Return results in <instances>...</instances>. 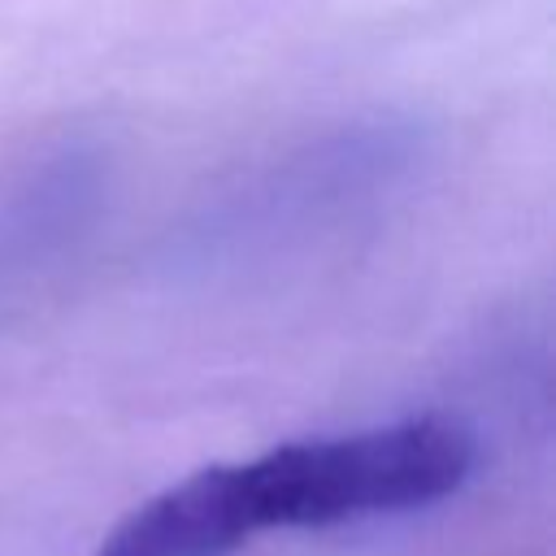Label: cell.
<instances>
[{"mask_svg":"<svg viewBox=\"0 0 556 556\" xmlns=\"http://www.w3.org/2000/svg\"><path fill=\"white\" fill-rule=\"evenodd\" d=\"M473 469V434L452 417H404L391 426L282 443L256 460L226 465L239 521L261 530L339 526L434 504Z\"/></svg>","mask_w":556,"mask_h":556,"instance_id":"cell-1","label":"cell"},{"mask_svg":"<svg viewBox=\"0 0 556 556\" xmlns=\"http://www.w3.org/2000/svg\"><path fill=\"white\" fill-rule=\"evenodd\" d=\"M104 182L109 161L87 139L30 152L0 174V295L39 282L43 269L83 248Z\"/></svg>","mask_w":556,"mask_h":556,"instance_id":"cell-3","label":"cell"},{"mask_svg":"<svg viewBox=\"0 0 556 556\" xmlns=\"http://www.w3.org/2000/svg\"><path fill=\"white\" fill-rule=\"evenodd\" d=\"M421 161V135L395 122L339 126L243 174L195 213L182 248L195 261H256L308 248L387 204Z\"/></svg>","mask_w":556,"mask_h":556,"instance_id":"cell-2","label":"cell"}]
</instances>
